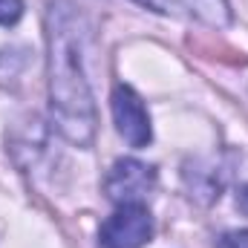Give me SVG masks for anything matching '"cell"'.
Returning a JSON list of instances; mask_svg holds the SVG:
<instances>
[{
	"label": "cell",
	"instance_id": "6da1fadb",
	"mask_svg": "<svg viewBox=\"0 0 248 248\" xmlns=\"http://www.w3.org/2000/svg\"><path fill=\"white\" fill-rule=\"evenodd\" d=\"M49 46V113L69 144L90 147L95 139V104L84 72L81 15L69 0H52L46 12Z\"/></svg>",
	"mask_w": 248,
	"mask_h": 248
},
{
	"label": "cell",
	"instance_id": "7a4b0ae2",
	"mask_svg": "<svg viewBox=\"0 0 248 248\" xmlns=\"http://www.w3.org/2000/svg\"><path fill=\"white\" fill-rule=\"evenodd\" d=\"M153 237V217L144 205H119L101 225V248H144Z\"/></svg>",
	"mask_w": 248,
	"mask_h": 248
},
{
	"label": "cell",
	"instance_id": "3957f363",
	"mask_svg": "<svg viewBox=\"0 0 248 248\" xmlns=\"http://www.w3.org/2000/svg\"><path fill=\"white\" fill-rule=\"evenodd\" d=\"M153 187H156V170L139 159H119L104 179V193L116 205H144Z\"/></svg>",
	"mask_w": 248,
	"mask_h": 248
},
{
	"label": "cell",
	"instance_id": "277c9868",
	"mask_svg": "<svg viewBox=\"0 0 248 248\" xmlns=\"http://www.w3.org/2000/svg\"><path fill=\"white\" fill-rule=\"evenodd\" d=\"M113 119L116 130L124 136V141L130 147H147L153 139V127L144 101L139 98L136 90H130L127 84H119L113 90Z\"/></svg>",
	"mask_w": 248,
	"mask_h": 248
},
{
	"label": "cell",
	"instance_id": "5b68a950",
	"mask_svg": "<svg viewBox=\"0 0 248 248\" xmlns=\"http://www.w3.org/2000/svg\"><path fill=\"white\" fill-rule=\"evenodd\" d=\"M136 3L150 9V12H159V15L205 23L211 29H222L231 23L228 0H136Z\"/></svg>",
	"mask_w": 248,
	"mask_h": 248
},
{
	"label": "cell",
	"instance_id": "8992f818",
	"mask_svg": "<svg viewBox=\"0 0 248 248\" xmlns=\"http://www.w3.org/2000/svg\"><path fill=\"white\" fill-rule=\"evenodd\" d=\"M23 15V0H0V26H15Z\"/></svg>",
	"mask_w": 248,
	"mask_h": 248
},
{
	"label": "cell",
	"instance_id": "52a82bcc",
	"mask_svg": "<svg viewBox=\"0 0 248 248\" xmlns=\"http://www.w3.org/2000/svg\"><path fill=\"white\" fill-rule=\"evenodd\" d=\"M217 246L219 248H248V231H225Z\"/></svg>",
	"mask_w": 248,
	"mask_h": 248
},
{
	"label": "cell",
	"instance_id": "ba28073f",
	"mask_svg": "<svg viewBox=\"0 0 248 248\" xmlns=\"http://www.w3.org/2000/svg\"><path fill=\"white\" fill-rule=\"evenodd\" d=\"M237 205H240V208L248 214V185L240 187V193H237Z\"/></svg>",
	"mask_w": 248,
	"mask_h": 248
}]
</instances>
